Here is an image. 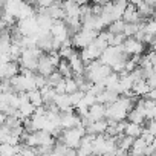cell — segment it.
<instances>
[{
	"mask_svg": "<svg viewBox=\"0 0 156 156\" xmlns=\"http://www.w3.org/2000/svg\"><path fill=\"white\" fill-rule=\"evenodd\" d=\"M153 20H154V22H156V14H154V17H153Z\"/></svg>",
	"mask_w": 156,
	"mask_h": 156,
	"instance_id": "74e56055",
	"label": "cell"
},
{
	"mask_svg": "<svg viewBox=\"0 0 156 156\" xmlns=\"http://www.w3.org/2000/svg\"><path fill=\"white\" fill-rule=\"evenodd\" d=\"M84 92H81V90H76L75 94H72V95H69V100H70V104H72V107L75 109L78 104L81 103V100L84 98Z\"/></svg>",
	"mask_w": 156,
	"mask_h": 156,
	"instance_id": "484cf974",
	"label": "cell"
},
{
	"mask_svg": "<svg viewBox=\"0 0 156 156\" xmlns=\"http://www.w3.org/2000/svg\"><path fill=\"white\" fill-rule=\"evenodd\" d=\"M86 135V129L83 126H78L75 129H70V130H63L61 136L58 138L60 142H63L66 147L69 148H73L76 150L80 147V142H81V138Z\"/></svg>",
	"mask_w": 156,
	"mask_h": 156,
	"instance_id": "6da1fadb",
	"label": "cell"
},
{
	"mask_svg": "<svg viewBox=\"0 0 156 156\" xmlns=\"http://www.w3.org/2000/svg\"><path fill=\"white\" fill-rule=\"evenodd\" d=\"M28 94V98H29V103L37 109V107H41V106H44V103H43V97H41V90L40 89H34V90H31V92H26Z\"/></svg>",
	"mask_w": 156,
	"mask_h": 156,
	"instance_id": "ffe728a7",
	"label": "cell"
},
{
	"mask_svg": "<svg viewBox=\"0 0 156 156\" xmlns=\"http://www.w3.org/2000/svg\"><path fill=\"white\" fill-rule=\"evenodd\" d=\"M20 151L19 145H9V144H0V156H16Z\"/></svg>",
	"mask_w": 156,
	"mask_h": 156,
	"instance_id": "44dd1931",
	"label": "cell"
},
{
	"mask_svg": "<svg viewBox=\"0 0 156 156\" xmlns=\"http://www.w3.org/2000/svg\"><path fill=\"white\" fill-rule=\"evenodd\" d=\"M81 124V118L78 116L73 112H66V113H60V127L63 130H70V129H75Z\"/></svg>",
	"mask_w": 156,
	"mask_h": 156,
	"instance_id": "8992f818",
	"label": "cell"
},
{
	"mask_svg": "<svg viewBox=\"0 0 156 156\" xmlns=\"http://www.w3.org/2000/svg\"><path fill=\"white\" fill-rule=\"evenodd\" d=\"M147 122V126H145V129L153 135V136H156V119H151V121H145Z\"/></svg>",
	"mask_w": 156,
	"mask_h": 156,
	"instance_id": "f1b7e54d",
	"label": "cell"
},
{
	"mask_svg": "<svg viewBox=\"0 0 156 156\" xmlns=\"http://www.w3.org/2000/svg\"><path fill=\"white\" fill-rule=\"evenodd\" d=\"M147 83H148V86H150V89H156V73H153L148 80H147Z\"/></svg>",
	"mask_w": 156,
	"mask_h": 156,
	"instance_id": "4dcf8cb0",
	"label": "cell"
},
{
	"mask_svg": "<svg viewBox=\"0 0 156 156\" xmlns=\"http://www.w3.org/2000/svg\"><path fill=\"white\" fill-rule=\"evenodd\" d=\"M51 35L55 41H58L60 44H63L66 40L70 38V34H69V29L64 23V20H55L52 28H51Z\"/></svg>",
	"mask_w": 156,
	"mask_h": 156,
	"instance_id": "277c9868",
	"label": "cell"
},
{
	"mask_svg": "<svg viewBox=\"0 0 156 156\" xmlns=\"http://www.w3.org/2000/svg\"><path fill=\"white\" fill-rule=\"evenodd\" d=\"M124 26H126V23L122 20H116V22H113V23L109 25V29L107 31L110 34H113V35H119V34L124 32Z\"/></svg>",
	"mask_w": 156,
	"mask_h": 156,
	"instance_id": "603a6c76",
	"label": "cell"
},
{
	"mask_svg": "<svg viewBox=\"0 0 156 156\" xmlns=\"http://www.w3.org/2000/svg\"><path fill=\"white\" fill-rule=\"evenodd\" d=\"M144 98H147V100H151V101H154L156 103V89H150V92L144 97Z\"/></svg>",
	"mask_w": 156,
	"mask_h": 156,
	"instance_id": "1f68e13d",
	"label": "cell"
},
{
	"mask_svg": "<svg viewBox=\"0 0 156 156\" xmlns=\"http://www.w3.org/2000/svg\"><path fill=\"white\" fill-rule=\"evenodd\" d=\"M61 8L66 17H80V5L76 2H64L61 3Z\"/></svg>",
	"mask_w": 156,
	"mask_h": 156,
	"instance_id": "e0dca14e",
	"label": "cell"
},
{
	"mask_svg": "<svg viewBox=\"0 0 156 156\" xmlns=\"http://www.w3.org/2000/svg\"><path fill=\"white\" fill-rule=\"evenodd\" d=\"M64 81H66V94L67 95H72V94H75L78 90L76 81L73 80V78H67V80H64Z\"/></svg>",
	"mask_w": 156,
	"mask_h": 156,
	"instance_id": "4316f807",
	"label": "cell"
},
{
	"mask_svg": "<svg viewBox=\"0 0 156 156\" xmlns=\"http://www.w3.org/2000/svg\"><path fill=\"white\" fill-rule=\"evenodd\" d=\"M57 69H58V73L64 78V80H67V78H73V72H72V69H70L67 60H61Z\"/></svg>",
	"mask_w": 156,
	"mask_h": 156,
	"instance_id": "7402d4cb",
	"label": "cell"
},
{
	"mask_svg": "<svg viewBox=\"0 0 156 156\" xmlns=\"http://www.w3.org/2000/svg\"><path fill=\"white\" fill-rule=\"evenodd\" d=\"M122 22L124 23H133V25H139L142 22L139 14H138V9H136V6L133 3L127 5V8H126V11L122 14Z\"/></svg>",
	"mask_w": 156,
	"mask_h": 156,
	"instance_id": "8fae6325",
	"label": "cell"
},
{
	"mask_svg": "<svg viewBox=\"0 0 156 156\" xmlns=\"http://www.w3.org/2000/svg\"><path fill=\"white\" fill-rule=\"evenodd\" d=\"M87 118H89L92 122H97V121L106 119V106L98 104V103H97V104H94V106L89 109Z\"/></svg>",
	"mask_w": 156,
	"mask_h": 156,
	"instance_id": "7c38bea8",
	"label": "cell"
},
{
	"mask_svg": "<svg viewBox=\"0 0 156 156\" xmlns=\"http://www.w3.org/2000/svg\"><path fill=\"white\" fill-rule=\"evenodd\" d=\"M54 104L58 107L60 113H66V112H73V107L70 104V100H69V95L64 94V95H57L55 100H54Z\"/></svg>",
	"mask_w": 156,
	"mask_h": 156,
	"instance_id": "9a60e30c",
	"label": "cell"
},
{
	"mask_svg": "<svg viewBox=\"0 0 156 156\" xmlns=\"http://www.w3.org/2000/svg\"><path fill=\"white\" fill-rule=\"evenodd\" d=\"M2 16H3V3L0 2V17H2Z\"/></svg>",
	"mask_w": 156,
	"mask_h": 156,
	"instance_id": "d590c367",
	"label": "cell"
},
{
	"mask_svg": "<svg viewBox=\"0 0 156 156\" xmlns=\"http://www.w3.org/2000/svg\"><path fill=\"white\" fill-rule=\"evenodd\" d=\"M43 55V52L37 48H32V49H23L22 52V57L19 60V66L20 69H28L31 72L37 70V66H38V60L40 57Z\"/></svg>",
	"mask_w": 156,
	"mask_h": 156,
	"instance_id": "7a4b0ae2",
	"label": "cell"
},
{
	"mask_svg": "<svg viewBox=\"0 0 156 156\" xmlns=\"http://www.w3.org/2000/svg\"><path fill=\"white\" fill-rule=\"evenodd\" d=\"M124 52L127 54V55H132V57H141V54L144 52V43H141V41H138L136 38H126V41H124Z\"/></svg>",
	"mask_w": 156,
	"mask_h": 156,
	"instance_id": "ba28073f",
	"label": "cell"
},
{
	"mask_svg": "<svg viewBox=\"0 0 156 156\" xmlns=\"http://www.w3.org/2000/svg\"><path fill=\"white\" fill-rule=\"evenodd\" d=\"M106 130H107V119H101V121H97V122H90L86 127V135L98 136V135H104Z\"/></svg>",
	"mask_w": 156,
	"mask_h": 156,
	"instance_id": "4fadbf2b",
	"label": "cell"
},
{
	"mask_svg": "<svg viewBox=\"0 0 156 156\" xmlns=\"http://www.w3.org/2000/svg\"><path fill=\"white\" fill-rule=\"evenodd\" d=\"M66 156H78V154H76V150L69 148V150H67V153H66Z\"/></svg>",
	"mask_w": 156,
	"mask_h": 156,
	"instance_id": "d6a6232c",
	"label": "cell"
},
{
	"mask_svg": "<svg viewBox=\"0 0 156 156\" xmlns=\"http://www.w3.org/2000/svg\"><path fill=\"white\" fill-rule=\"evenodd\" d=\"M150 147H151V148H153V150L156 151V136H154V139H153V142L150 144Z\"/></svg>",
	"mask_w": 156,
	"mask_h": 156,
	"instance_id": "e575fe53",
	"label": "cell"
},
{
	"mask_svg": "<svg viewBox=\"0 0 156 156\" xmlns=\"http://www.w3.org/2000/svg\"><path fill=\"white\" fill-rule=\"evenodd\" d=\"M55 67H57V66L54 64V61H52V58L49 57V54H43V55L40 57V60H38L37 72H38V75L48 78L51 73L55 72Z\"/></svg>",
	"mask_w": 156,
	"mask_h": 156,
	"instance_id": "52a82bcc",
	"label": "cell"
},
{
	"mask_svg": "<svg viewBox=\"0 0 156 156\" xmlns=\"http://www.w3.org/2000/svg\"><path fill=\"white\" fill-rule=\"evenodd\" d=\"M92 156H95V154H92Z\"/></svg>",
	"mask_w": 156,
	"mask_h": 156,
	"instance_id": "f35d334b",
	"label": "cell"
},
{
	"mask_svg": "<svg viewBox=\"0 0 156 156\" xmlns=\"http://www.w3.org/2000/svg\"><path fill=\"white\" fill-rule=\"evenodd\" d=\"M141 139H142V141H144L147 145H150V144L153 142L154 136H153V135H151V133H150V132H148L145 127H144V130H142V135H141Z\"/></svg>",
	"mask_w": 156,
	"mask_h": 156,
	"instance_id": "83f0119b",
	"label": "cell"
},
{
	"mask_svg": "<svg viewBox=\"0 0 156 156\" xmlns=\"http://www.w3.org/2000/svg\"><path fill=\"white\" fill-rule=\"evenodd\" d=\"M98 37V32H95V31H90V29H81L80 32H76L73 37H70V40H72V46H73V49L76 48V49H86L87 46H90L94 41H95V38Z\"/></svg>",
	"mask_w": 156,
	"mask_h": 156,
	"instance_id": "3957f363",
	"label": "cell"
},
{
	"mask_svg": "<svg viewBox=\"0 0 156 156\" xmlns=\"http://www.w3.org/2000/svg\"><path fill=\"white\" fill-rule=\"evenodd\" d=\"M5 29H6V26H5V23L2 22V19H0V34H2Z\"/></svg>",
	"mask_w": 156,
	"mask_h": 156,
	"instance_id": "836d02e7",
	"label": "cell"
},
{
	"mask_svg": "<svg viewBox=\"0 0 156 156\" xmlns=\"http://www.w3.org/2000/svg\"><path fill=\"white\" fill-rule=\"evenodd\" d=\"M104 87H106V90H113V92H116L118 94V86H119V75L118 73H110L106 80H104Z\"/></svg>",
	"mask_w": 156,
	"mask_h": 156,
	"instance_id": "d6986e66",
	"label": "cell"
},
{
	"mask_svg": "<svg viewBox=\"0 0 156 156\" xmlns=\"http://www.w3.org/2000/svg\"><path fill=\"white\" fill-rule=\"evenodd\" d=\"M142 130H144L142 126L135 124V122H127V121H126V129H124V135H126V136H130V138H133V139H138V138H141Z\"/></svg>",
	"mask_w": 156,
	"mask_h": 156,
	"instance_id": "2e32d148",
	"label": "cell"
},
{
	"mask_svg": "<svg viewBox=\"0 0 156 156\" xmlns=\"http://www.w3.org/2000/svg\"><path fill=\"white\" fill-rule=\"evenodd\" d=\"M63 80H64V78L58 73V70H55L54 73H51V75L46 78V83H48V86H49V87H55V86H57V84H60Z\"/></svg>",
	"mask_w": 156,
	"mask_h": 156,
	"instance_id": "cb8c5ba5",
	"label": "cell"
},
{
	"mask_svg": "<svg viewBox=\"0 0 156 156\" xmlns=\"http://www.w3.org/2000/svg\"><path fill=\"white\" fill-rule=\"evenodd\" d=\"M132 92L135 94V97H145L148 92H150V86L147 83V80H139L133 84L132 87Z\"/></svg>",
	"mask_w": 156,
	"mask_h": 156,
	"instance_id": "ac0fdd59",
	"label": "cell"
},
{
	"mask_svg": "<svg viewBox=\"0 0 156 156\" xmlns=\"http://www.w3.org/2000/svg\"><path fill=\"white\" fill-rule=\"evenodd\" d=\"M148 55V58H150V61H151V66H153V72L156 73V52H150V54H147Z\"/></svg>",
	"mask_w": 156,
	"mask_h": 156,
	"instance_id": "f546056e",
	"label": "cell"
},
{
	"mask_svg": "<svg viewBox=\"0 0 156 156\" xmlns=\"http://www.w3.org/2000/svg\"><path fill=\"white\" fill-rule=\"evenodd\" d=\"M153 9H154V14H156V2H154V5H153Z\"/></svg>",
	"mask_w": 156,
	"mask_h": 156,
	"instance_id": "8d00e7d4",
	"label": "cell"
},
{
	"mask_svg": "<svg viewBox=\"0 0 156 156\" xmlns=\"http://www.w3.org/2000/svg\"><path fill=\"white\" fill-rule=\"evenodd\" d=\"M67 63H69V66H70L73 75H84V72H86V64L83 63V60H81V57H80V52L75 51V52L72 54V57L67 60Z\"/></svg>",
	"mask_w": 156,
	"mask_h": 156,
	"instance_id": "30bf717a",
	"label": "cell"
},
{
	"mask_svg": "<svg viewBox=\"0 0 156 156\" xmlns=\"http://www.w3.org/2000/svg\"><path fill=\"white\" fill-rule=\"evenodd\" d=\"M138 31H139V25H133V23H126V26H124V37L126 38H132V37H135L136 34H138Z\"/></svg>",
	"mask_w": 156,
	"mask_h": 156,
	"instance_id": "d4e9b609",
	"label": "cell"
},
{
	"mask_svg": "<svg viewBox=\"0 0 156 156\" xmlns=\"http://www.w3.org/2000/svg\"><path fill=\"white\" fill-rule=\"evenodd\" d=\"M17 28H19V31H20V34L23 37H29V35H37L38 34V25H37L35 16L29 17V19H25V20H19L17 22Z\"/></svg>",
	"mask_w": 156,
	"mask_h": 156,
	"instance_id": "5b68a950",
	"label": "cell"
},
{
	"mask_svg": "<svg viewBox=\"0 0 156 156\" xmlns=\"http://www.w3.org/2000/svg\"><path fill=\"white\" fill-rule=\"evenodd\" d=\"M119 97L121 95L116 94V92H113V90H104L103 94H100L97 97V103L98 104H103V106H110V104L116 103L119 100Z\"/></svg>",
	"mask_w": 156,
	"mask_h": 156,
	"instance_id": "5bb4252c",
	"label": "cell"
},
{
	"mask_svg": "<svg viewBox=\"0 0 156 156\" xmlns=\"http://www.w3.org/2000/svg\"><path fill=\"white\" fill-rule=\"evenodd\" d=\"M101 54H103V52H101V51L92 43L90 46H87L86 49H83V51L80 52V57H81V60H83L84 64H89V63H92V61L100 60Z\"/></svg>",
	"mask_w": 156,
	"mask_h": 156,
	"instance_id": "9c48e42d",
	"label": "cell"
}]
</instances>
